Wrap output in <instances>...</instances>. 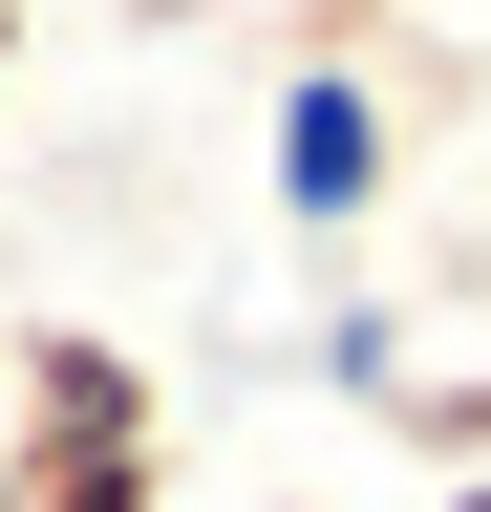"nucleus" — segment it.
<instances>
[{"mask_svg":"<svg viewBox=\"0 0 491 512\" xmlns=\"http://www.w3.org/2000/svg\"><path fill=\"white\" fill-rule=\"evenodd\" d=\"M0 512H171V406L107 320L0 342Z\"/></svg>","mask_w":491,"mask_h":512,"instance_id":"nucleus-1","label":"nucleus"},{"mask_svg":"<svg viewBox=\"0 0 491 512\" xmlns=\"http://www.w3.org/2000/svg\"><path fill=\"white\" fill-rule=\"evenodd\" d=\"M0 64H22V0H0Z\"/></svg>","mask_w":491,"mask_h":512,"instance_id":"nucleus-5","label":"nucleus"},{"mask_svg":"<svg viewBox=\"0 0 491 512\" xmlns=\"http://www.w3.org/2000/svg\"><path fill=\"white\" fill-rule=\"evenodd\" d=\"M449 512H491V470H449Z\"/></svg>","mask_w":491,"mask_h":512,"instance_id":"nucleus-4","label":"nucleus"},{"mask_svg":"<svg viewBox=\"0 0 491 512\" xmlns=\"http://www.w3.org/2000/svg\"><path fill=\"white\" fill-rule=\"evenodd\" d=\"M257 171H278V214H299V235H363V214L406 192V107H385V64H363V43H299V64H278Z\"/></svg>","mask_w":491,"mask_h":512,"instance_id":"nucleus-2","label":"nucleus"},{"mask_svg":"<svg viewBox=\"0 0 491 512\" xmlns=\"http://www.w3.org/2000/svg\"><path fill=\"white\" fill-rule=\"evenodd\" d=\"M257 512H342V491H257Z\"/></svg>","mask_w":491,"mask_h":512,"instance_id":"nucleus-3","label":"nucleus"}]
</instances>
